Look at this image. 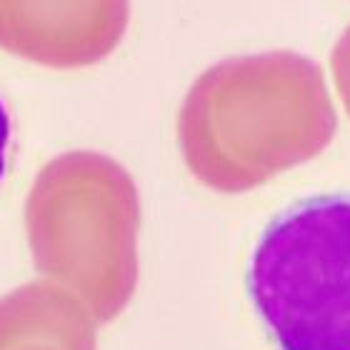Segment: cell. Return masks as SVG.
Listing matches in <instances>:
<instances>
[{
    "label": "cell",
    "mask_w": 350,
    "mask_h": 350,
    "mask_svg": "<svg viewBox=\"0 0 350 350\" xmlns=\"http://www.w3.org/2000/svg\"><path fill=\"white\" fill-rule=\"evenodd\" d=\"M18 155V118L10 95L0 85V193L8 185Z\"/></svg>",
    "instance_id": "7a4b0ae2"
},
{
    "label": "cell",
    "mask_w": 350,
    "mask_h": 350,
    "mask_svg": "<svg viewBox=\"0 0 350 350\" xmlns=\"http://www.w3.org/2000/svg\"><path fill=\"white\" fill-rule=\"evenodd\" d=\"M248 295L280 350H350V193L306 198L270 220Z\"/></svg>",
    "instance_id": "6da1fadb"
}]
</instances>
